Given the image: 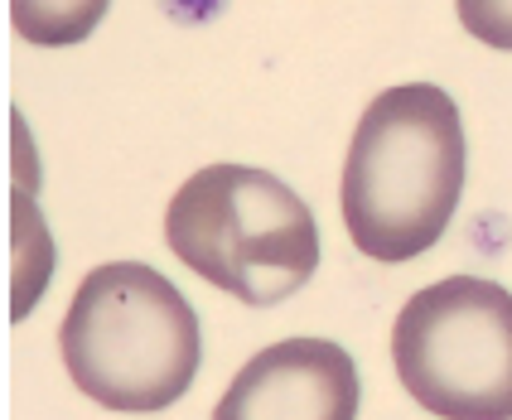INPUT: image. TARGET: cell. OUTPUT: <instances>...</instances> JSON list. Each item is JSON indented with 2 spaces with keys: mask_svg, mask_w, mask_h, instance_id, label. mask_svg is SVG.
<instances>
[{
  "mask_svg": "<svg viewBox=\"0 0 512 420\" xmlns=\"http://www.w3.org/2000/svg\"><path fill=\"white\" fill-rule=\"evenodd\" d=\"M464 121L435 83H401L368 102L343 160L339 208L358 252L416 261L455 223L464 194Z\"/></svg>",
  "mask_w": 512,
  "mask_h": 420,
  "instance_id": "1",
  "label": "cell"
},
{
  "mask_svg": "<svg viewBox=\"0 0 512 420\" xmlns=\"http://www.w3.org/2000/svg\"><path fill=\"white\" fill-rule=\"evenodd\" d=\"M73 387L107 411H165L194 387L203 329L170 276L145 261L87 271L58 329Z\"/></svg>",
  "mask_w": 512,
  "mask_h": 420,
  "instance_id": "2",
  "label": "cell"
},
{
  "mask_svg": "<svg viewBox=\"0 0 512 420\" xmlns=\"http://www.w3.org/2000/svg\"><path fill=\"white\" fill-rule=\"evenodd\" d=\"M170 252L242 305H281L319 266V227L285 179L252 165H208L165 208Z\"/></svg>",
  "mask_w": 512,
  "mask_h": 420,
  "instance_id": "3",
  "label": "cell"
},
{
  "mask_svg": "<svg viewBox=\"0 0 512 420\" xmlns=\"http://www.w3.org/2000/svg\"><path fill=\"white\" fill-rule=\"evenodd\" d=\"M406 396L440 420H512V290L445 276L416 290L392 329Z\"/></svg>",
  "mask_w": 512,
  "mask_h": 420,
  "instance_id": "4",
  "label": "cell"
},
{
  "mask_svg": "<svg viewBox=\"0 0 512 420\" xmlns=\"http://www.w3.org/2000/svg\"><path fill=\"white\" fill-rule=\"evenodd\" d=\"M358 363L329 338H285L232 377L213 420H358Z\"/></svg>",
  "mask_w": 512,
  "mask_h": 420,
  "instance_id": "5",
  "label": "cell"
},
{
  "mask_svg": "<svg viewBox=\"0 0 512 420\" xmlns=\"http://www.w3.org/2000/svg\"><path fill=\"white\" fill-rule=\"evenodd\" d=\"M112 0H10V25L34 49H73L92 39Z\"/></svg>",
  "mask_w": 512,
  "mask_h": 420,
  "instance_id": "6",
  "label": "cell"
},
{
  "mask_svg": "<svg viewBox=\"0 0 512 420\" xmlns=\"http://www.w3.org/2000/svg\"><path fill=\"white\" fill-rule=\"evenodd\" d=\"M459 25L469 29L479 44L512 54V0H455Z\"/></svg>",
  "mask_w": 512,
  "mask_h": 420,
  "instance_id": "7",
  "label": "cell"
}]
</instances>
